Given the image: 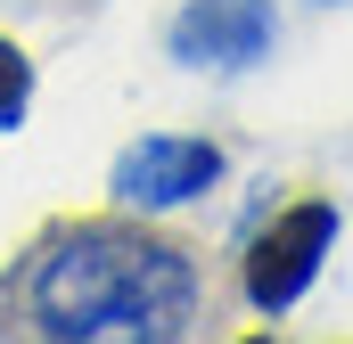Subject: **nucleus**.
Masks as SVG:
<instances>
[{
    "instance_id": "obj_1",
    "label": "nucleus",
    "mask_w": 353,
    "mask_h": 344,
    "mask_svg": "<svg viewBox=\"0 0 353 344\" xmlns=\"http://www.w3.org/2000/svg\"><path fill=\"white\" fill-rule=\"evenodd\" d=\"M197 255L140 230V222H58L41 230L25 262L0 279V336H132V344H173L197 328Z\"/></svg>"
},
{
    "instance_id": "obj_4",
    "label": "nucleus",
    "mask_w": 353,
    "mask_h": 344,
    "mask_svg": "<svg viewBox=\"0 0 353 344\" xmlns=\"http://www.w3.org/2000/svg\"><path fill=\"white\" fill-rule=\"evenodd\" d=\"M271 33H279V17H271V0H189L173 17V33H165V50H173L181 66H255L271 50Z\"/></svg>"
},
{
    "instance_id": "obj_2",
    "label": "nucleus",
    "mask_w": 353,
    "mask_h": 344,
    "mask_svg": "<svg viewBox=\"0 0 353 344\" xmlns=\"http://www.w3.org/2000/svg\"><path fill=\"white\" fill-rule=\"evenodd\" d=\"M329 246H337V205H329V197L288 205L263 238L247 246V270H239V279H247V303H255V312H288V303L321 279Z\"/></svg>"
},
{
    "instance_id": "obj_3",
    "label": "nucleus",
    "mask_w": 353,
    "mask_h": 344,
    "mask_svg": "<svg viewBox=\"0 0 353 344\" xmlns=\"http://www.w3.org/2000/svg\"><path fill=\"white\" fill-rule=\"evenodd\" d=\"M222 180V148L214 140H181V131H148V140H132L115 172H107V197L123 205V213H173L189 197H205Z\"/></svg>"
},
{
    "instance_id": "obj_5",
    "label": "nucleus",
    "mask_w": 353,
    "mask_h": 344,
    "mask_svg": "<svg viewBox=\"0 0 353 344\" xmlns=\"http://www.w3.org/2000/svg\"><path fill=\"white\" fill-rule=\"evenodd\" d=\"M25 107H33V58L0 33V131H17V123H25Z\"/></svg>"
}]
</instances>
